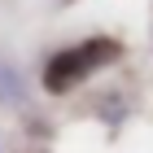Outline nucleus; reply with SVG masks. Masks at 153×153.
Listing matches in <instances>:
<instances>
[{"mask_svg": "<svg viewBox=\"0 0 153 153\" xmlns=\"http://www.w3.org/2000/svg\"><path fill=\"white\" fill-rule=\"evenodd\" d=\"M109 57H118L114 39H88V44H79V48H66V53H57V57L48 61L44 88L48 92H70L74 83H83L92 70H101Z\"/></svg>", "mask_w": 153, "mask_h": 153, "instance_id": "f257e3e1", "label": "nucleus"}]
</instances>
